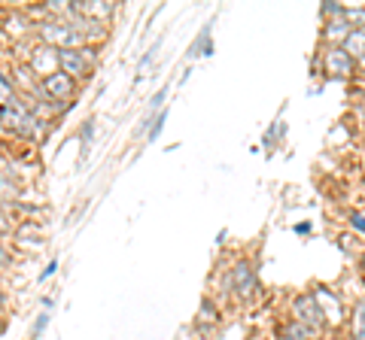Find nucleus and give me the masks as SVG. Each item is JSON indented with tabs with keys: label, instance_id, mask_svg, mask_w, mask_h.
<instances>
[{
	"label": "nucleus",
	"instance_id": "obj_1",
	"mask_svg": "<svg viewBox=\"0 0 365 340\" xmlns=\"http://www.w3.org/2000/svg\"><path fill=\"white\" fill-rule=\"evenodd\" d=\"M34 37H37L40 43H46V46H52V49H83L88 46L86 37L79 33L71 21H64V18H49V21H43V25L34 28Z\"/></svg>",
	"mask_w": 365,
	"mask_h": 340
},
{
	"label": "nucleus",
	"instance_id": "obj_2",
	"mask_svg": "<svg viewBox=\"0 0 365 340\" xmlns=\"http://www.w3.org/2000/svg\"><path fill=\"white\" fill-rule=\"evenodd\" d=\"M289 319L302 322V325H307V328H314V331H319V334L329 331V322H326L323 310H319L314 292H299V294H292V301H289Z\"/></svg>",
	"mask_w": 365,
	"mask_h": 340
},
{
	"label": "nucleus",
	"instance_id": "obj_3",
	"mask_svg": "<svg viewBox=\"0 0 365 340\" xmlns=\"http://www.w3.org/2000/svg\"><path fill=\"white\" fill-rule=\"evenodd\" d=\"M225 289L235 292L241 301H253L259 292V280L250 258H237V262L225 270Z\"/></svg>",
	"mask_w": 365,
	"mask_h": 340
},
{
	"label": "nucleus",
	"instance_id": "obj_4",
	"mask_svg": "<svg viewBox=\"0 0 365 340\" xmlns=\"http://www.w3.org/2000/svg\"><path fill=\"white\" fill-rule=\"evenodd\" d=\"M95 61H98V46H83V49H64V52H58V67L71 79H76V83L88 79V73L95 70Z\"/></svg>",
	"mask_w": 365,
	"mask_h": 340
},
{
	"label": "nucleus",
	"instance_id": "obj_5",
	"mask_svg": "<svg viewBox=\"0 0 365 340\" xmlns=\"http://www.w3.org/2000/svg\"><path fill=\"white\" fill-rule=\"evenodd\" d=\"M19 61H25L34 73L40 76V83L46 76H52V73H58L61 67H58V49H52V46H46V43H40L37 37L28 40V52L21 55Z\"/></svg>",
	"mask_w": 365,
	"mask_h": 340
},
{
	"label": "nucleus",
	"instance_id": "obj_6",
	"mask_svg": "<svg viewBox=\"0 0 365 340\" xmlns=\"http://www.w3.org/2000/svg\"><path fill=\"white\" fill-rule=\"evenodd\" d=\"M76 92H79V83L67 76L64 70L46 76L43 83H40V95L49 100V104H58V107H71L73 97H76Z\"/></svg>",
	"mask_w": 365,
	"mask_h": 340
},
{
	"label": "nucleus",
	"instance_id": "obj_7",
	"mask_svg": "<svg viewBox=\"0 0 365 340\" xmlns=\"http://www.w3.org/2000/svg\"><path fill=\"white\" fill-rule=\"evenodd\" d=\"M323 67H326V76H332V79L356 76V61H353L341 46H326L323 49Z\"/></svg>",
	"mask_w": 365,
	"mask_h": 340
},
{
	"label": "nucleus",
	"instance_id": "obj_8",
	"mask_svg": "<svg viewBox=\"0 0 365 340\" xmlns=\"http://www.w3.org/2000/svg\"><path fill=\"white\" fill-rule=\"evenodd\" d=\"M71 9L73 16L101 21V25H110V18L116 16V4H107V0H71Z\"/></svg>",
	"mask_w": 365,
	"mask_h": 340
},
{
	"label": "nucleus",
	"instance_id": "obj_9",
	"mask_svg": "<svg viewBox=\"0 0 365 340\" xmlns=\"http://www.w3.org/2000/svg\"><path fill=\"white\" fill-rule=\"evenodd\" d=\"M314 298H317V304H319V310H323L329 328L344 322V304H341V298H338L332 289H323V286H319V289H314Z\"/></svg>",
	"mask_w": 365,
	"mask_h": 340
},
{
	"label": "nucleus",
	"instance_id": "obj_10",
	"mask_svg": "<svg viewBox=\"0 0 365 340\" xmlns=\"http://www.w3.org/2000/svg\"><path fill=\"white\" fill-rule=\"evenodd\" d=\"M341 49H344L356 64L365 61V31L362 28H353L347 33V40H344V46H341Z\"/></svg>",
	"mask_w": 365,
	"mask_h": 340
},
{
	"label": "nucleus",
	"instance_id": "obj_11",
	"mask_svg": "<svg viewBox=\"0 0 365 340\" xmlns=\"http://www.w3.org/2000/svg\"><path fill=\"white\" fill-rule=\"evenodd\" d=\"M216 322H220V316H216V304L213 301H204L201 304V310H198V325L204 328V325H216Z\"/></svg>",
	"mask_w": 365,
	"mask_h": 340
},
{
	"label": "nucleus",
	"instance_id": "obj_12",
	"mask_svg": "<svg viewBox=\"0 0 365 340\" xmlns=\"http://www.w3.org/2000/svg\"><path fill=\"white\" fill-rule=\"evenodd\" d=\"M353 334H362L365 331V301H359L356 307H353Z\"/></svg>",
	"mask_w": 365,
	"mask_h": 340
},
{
	"label": "nucleus",
	"instance_id": "obj_13",
	"mask_svg": "<svg viewBox=\"0 0 365 340\" xmlns=\"http://www.w3.org/2000/svg\"><path fill=\"white\" fill-rule=\"evenodd\" d=\"M165 119H168V112H165V110L158 112V116H153V119H150V134H146V140H150V143L158 137V134H162V124H165Z\"/></svg>",
	"mask_w": 365,
	"mask_h": 340
},
{
	"label": "nucleus",
	"instance_id": "obj_14",
	"mask_svg": "<svg viewBox=\"0 0 365 340\" xmlns=\"http://www.w3.org/2000/svg\"><path fill=\"white\" fill-rule=\"evenodd\" d=\"M9 265H13V249H9V246H6V240L0 237V270L9 267Z\"/></svg>",
	"mask_w": 365,
	"mask_h": 340
},
{
	"label": "nucleus",
	"instance_id": "obj_15",
	"mask_svg": "<svg viewBox=\"0 0 365 340\" xmlns=\"http://www.w3.org/2000/svg\"><path fill=\"white\" fill-rule=\"evenodd\" d=\"M350 225H353V231L365 234V210H356V213H350Z\"/></svg>",
	"mask_w": 365,
	"mask_h": 340
},
{
	"label": "nucleus",
	"instance_id": "obj_16",
	"mask_svg": "<svg viewBox=\"0 0 365 340\" xmlns=\"http://www.w3.org/2000/svg\"><path fill=\"white\" fill-rule=\"evenodd\" d=\"M46 325H49V313H40L37 322H34V337H40L46 331Z\"/></svg>",
	"mask_w": 365,
	"mask_h": 340
},
{
	"label": "nucleus",
	"instance_id": "obj_17",
	"mask_svg": "<svg viewBox=\"0 0 365 340\" xmlns=\"http://www.w3.org/2000/svg\"><path fill=\"white\" fill-rule=\"evenodd\" d=\"M55 270H58V262H55V258H52V262H49V265H46V267L40 270V277H37V280H40V282H46V280H49V277L55 274Z\"/></svg>",
	"mask_w": 365,
	"mask_h": 340
},
{
	"label": "nucleus",
	"instance_id": "obj_18",
	"mask_svg": "<svg viewBox=\"0 0 365 340\" xmlns=\"http://www.w3.org/2000/svg\"><path fill=\"white\" fill-rule=\"evenodd\" d=\"M91 134H95V122H86V124H83V131H79V137H83L86 146L91 143Z\"/></svg>",
	"mask_w": 365,
	"mask_h": 340
},
{
	"label": "nucleus",
	"instance_id": "obj_19",
	"mask_svg": "<svg viewBox=\"0 0 365 340\" xmlns=\"http://www.w3.org/2000/svg\"><path fill=\"white\" fill-rule=\"evenodd\" d=\"M359 267H362V274H365V253L359 255Z\"/></svg>",
	"mask_w": 365,
	"mask_h": 340
},
{
	"label": "nucleus",
	"instance_id": "obj_20",
	"mask_svg": "<svg viewBox=\"0 0 365 340\" xmlns=\"http://www.w3.org/2000/svg\"><path fill=\"white\" fill-rule=\"evenodd\" d=\"M0 307H4V292H0Z\"/></svg>",
	"mask_w": 365,
	"mask_h": 340
}]
</instances>
